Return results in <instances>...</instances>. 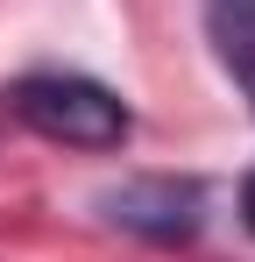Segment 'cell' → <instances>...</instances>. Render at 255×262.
<instances>
[{"label":"cell","mask_w":255,"mask_h":262,"mask_svg":"<svg viewBox=\"0 0 255 262\" xmlns=\"http://www.w3.org/2000/svg\"><path fill=\"white\" fill-rule=\"evenodd\" d=\"M7 106H14V121L42 142H64V149H121L128 142V106L121 92H107L99 78H78V71H29V78H14L7 92Z\"/></svg>","instance_id":"1"},{"label":"cell","mask_w":255,"mask_h":262,"mask_svg":"<svg viewBox=\"0 0 255 262\" xmlns=\"http://www.w3.org/2000/svg\"><path fill=\"white\" fill-rule=\"evenodd\" d=\"M241 220H248V234H255V170L241 177Z\"/></svg>","instance_id":"4"},{"label":"cell","mask_w":255,"mask_h":262,"mask_svg":"<svg viewBox=\"0 0 255 262\" xmlns=\"http://www.w3.org/2000/svg\"><path fill=\"white\" fill-rule=\"evenodd\" d=\"M227 57H234V71H241V85H248V99H255V36L248 43H227Z\"/></svg>","instance_id":"3"},{"label":"cell","mask_w":255,"mask_h":262,"mask_svg":"<svg viewBox=\"0 0 255 262\" xmlns=\"http://www.w3.org/2000/svg\"><path fill=\"white\" fill-rule=\"evenodd\" d=\"M99 213L142 241H192L206 227V191L192 177H128L121 191L99 199Z\"/></svg>","instance_id":"2"}]
</instances>
